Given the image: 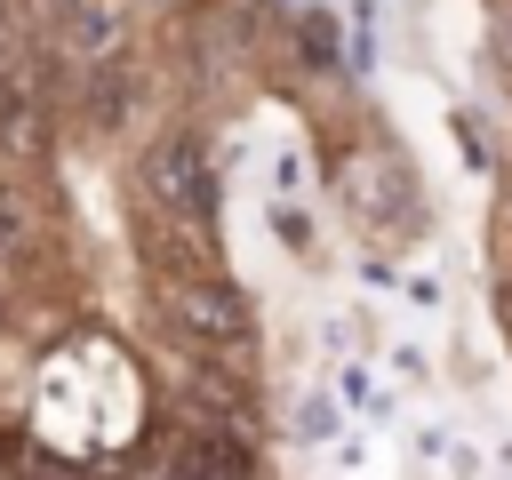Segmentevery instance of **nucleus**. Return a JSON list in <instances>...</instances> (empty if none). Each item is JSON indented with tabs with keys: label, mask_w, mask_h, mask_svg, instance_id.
<instances>
[{
	"label": "nucleus",
	"mask_w": 512,
	"mask_h": 480,
	"mask_svg": "<svg viewBox=\"0 0 512 480\" xmlns=\"http://www.w3.org/2000/svg\"><path fill=\"white\" fill-rule=\"evenodd\" d=\"M160 320H168L176 344H192L208 360H248V344H256V312L224 272H168L160 280Z\"/></svg>",
	"instance_id": "f257e3e1"
},
{
	"label": "nucleus",
	"mask_w": 512,
	"mask_h": 480,
	"mask_svg": "<svg viewBox=\"0 0 512 480\" xmlns=\"http://www.w3.org/2000/svg\"><path fill=\"white\" fill-rule=\"evenodd\" d=\"M144 200L160 224H184V232H208V208H216V184H208V152L192 136H168L152 144L144 160Z\"/></svg>",
	"instance_id": "f03ea898"
},
{
	"label": "nucleus",
	"mask_w": 512,
	"mask_h": 480,
	"mask_svg": "<svg viewBox=\"0 0 512 480\" xmlns=\"http://www.w3.org/2000/svg\"><path fill=\"white\" fill-rule=\"evenodd\" d=\"M56 40L72 64L104 72L128 56V16H120V0H56Z\"/></svg>",
	"instance_id": "7ed1b4c3"
},
{
	"label": "nucleus",
	"mask_w": 512,
	"mask_h": 480,
	"mask_svg": "<svg viewBox=\"0 0 512 480\" xmlns=\"http://www.w3.org/2000/svg\"><path fill=\"white\" fill-rule=\"evenodd\" d=\"M152 480H256V464H248V440H240V432L192 424V432L176 440V456H168Z\"/></svg>",
	"instance_id": "20e7f679"
},
{
	"label": "nucleus",
	"mask_w": 512,
	"mask_h": 480,
	"mask_svg": "<svg viewBox=\"0 0 512 480\" xmlns=\"http://www.w3.org/2000/svg\"><path fill=\"white\" fill-rule=\"evenodd\" d=\"M16 480H88V472H72V464H56V456H32V464H16Z\"/></svg>",
	"instance_id": "39448f33"
},
{
	"label": "nucleus",
	"mask_w": 512,
	"mask_h": 480,
	"mask_svg": "<svg viewBox=\"0 0 512 480\" xmlns=\"http://www.w3.org/2000/svg\"><path fill=\"white\" fill-rule=\"evenodd\" d=\"M504 328H512V272H504Z\"/></svg>",
	"instance_id": "423d86ee"
},
{
	"label": "nucleus",
	"mask_w": 512,
	"mask_h": 480,
	"mask_svg": "<svg viewBox=\"0 0 512 480\" xmlns=\"http://www.w3.org/2000/svg\"><path fill=\"white\" fill-rule=\"evenodd\" d=\"M0 8H8V0H0Z\"/></svg>",
	"instance_id": "0eeeda50"
}]
</instances>
